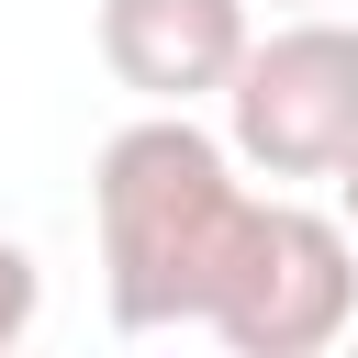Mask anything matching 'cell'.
Listing matches in <instances>:
<instances>
[{
  "mask_svg": "<svg viewBox=\"0 0 358 358\" xmlns=\"http://www.w3.org/2000/svg\"><path fill=\"white\" fill-rule=\"evenodd\" d=\"M246 45H257L246 0H101V67L134 101H168V112L224 101Z\"/></svg>",
  "mask_w": 358,
  "mask_h": 358,
  "instance_id": "obj_4",
  "label": "cell"
},
{
  "mask_svg": "<svg viewBox=\"0 0 358 358\" xmlns=\"http://www.w3.org/2000/svg\"><path fill=\"white\" fill-rule=\"evenodd\" d=\"M34 313H45V268H34V246H22V235H0V347H22V336H34Z\"/></svg>",
  "mask_w": 358,
  "mask_h": 358,
  "instance_id": "obj_5",
  "label": "cell"
},
{
  "mask_svg": "<svg viewBox=\"0 0 358 358\" xmlns=\"http://www.w3.org/2000/svg\"><path fill=\"white\" fill-rule=\"evenodd\" d=\"M90 224H101L112 324L157 336V324H213V302L235 280V246L257 224V190H246V157L213 123L145 101L90 168Z\"/></svg>",
  "mask_w": 358,
  "mask_h": 358,
  "instance_id": "obj_1",
  "label": "cell"
},
{
  "mask_svg": "<svg viewBox=\"0 0 358 358\" xmlns=\"http://www.w3.org/2000/svg\"><path fill=\"white\" fill-rule=\"evenodd\" d=\"M268 11H336V0H268Z\"/></svg>",
  "mask_w": 358,
  "mask_h": 358,
  "instance_id": "obj_7",
  "label": "cell"
},
{
  "mask_svg": "<svg viewBox=\"0 0 358 358\" xmlns=\"http://www.w3.org/2000/svg\"><path fill=\"white\" fill-rule=\"evenodd\" d=\"M347 324H358V235H347V213H313V201L268 190L201 336H224L235 358H313Z\"/></svg>",
  "mask_w": 358,
  "mask_h": 358,
  "instance_id": "obj_3",
  "label": "cell"
},
{
  "mask_svg": "<svg viewBox=\"0 0 358 358\" xmlns=\"http://www.w3.org/2000/svg\"><path fill=\"white\" fill-rule=\"evenodd\" d=\"M336 213H347V235H358V157L336 168Z\"/></svg>",
  "mask_w": 358,
  "mask_h": 358,
  "instance_id": "obj_6",
  "label": "cell"
},
{
  "mask_svg": "<svg viewBox=\"0 0 358 358\" xmlns=\"http://www.w3.org/2000/svg\"><path fill=\"white\" fill-rule=\"evenodd\" d=\"M224 145L257 179H336L358 157V22L280 11L224 78Z\"/></svg>",
  "mask_w": 358,
  "mask_h": 358,
  "instance_id": "obj_2",
  "label": "cell"
}]
</instances>
